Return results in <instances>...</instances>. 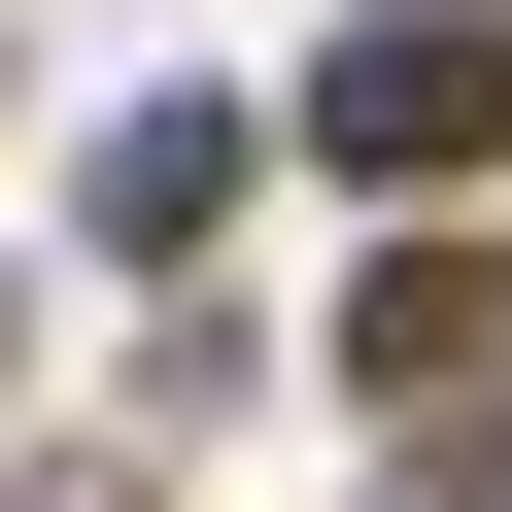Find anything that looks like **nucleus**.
Listing matches in <instances>:
<instances>
[{
  "label": "nucleus",
  "instance_id": "nucleus-3",
  "mask_svg": "<svg viewBox=\"0 0 512 512\" xmlns=\"http://www.w3.org/2000/svg\"><path fill=\"white\" fill-rule=\"evenodd\" d=\"M410 35H478V0H410Z\"/></svg>",
  "mask_w": 512,
  "mask_h": 512
},
{
  "label": "nucleus",
  "instance_id": "nucleus-2",
  "mask_svg": "<svg viewBox=\"0 0 512 512\" xmlns=\"http://www.w3.org/2000/svg\"><path fill=\"white\" fill-rule=\"evenodd\" d=\"M205 205H239V137H205V103H137V137H103V239H137V274H205Z\"/></svg>",
  "mask_w": 512,
  "mask_h": 512
},
{
  "label": "nucleus",
  "instance_id": "nucleus-1",
  "mask_svg": "<svg viewBox=\"0 0 512 512\" xmlns=\"http://www.w3.org/2000/svg\"><path fill=\"white\" fill-rule=\"evenodd\" d=\"M308 171H512V0H478V35H376V69H308Z\"/></svg>",
  "mask_w": 512,
  "mask_h": 512
}]
</instances>
